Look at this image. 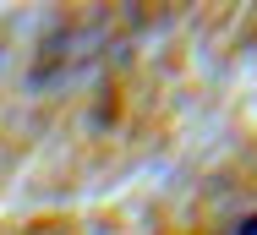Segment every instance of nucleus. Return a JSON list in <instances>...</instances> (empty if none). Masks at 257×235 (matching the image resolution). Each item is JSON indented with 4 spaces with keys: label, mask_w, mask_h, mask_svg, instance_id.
I'll return each instance as SVG.
<instances>
[{
    "label": "nucleus",
    "mask_w": 257,
    "mask_h": 235,
    "mask_svg": "<svg viewBox=\"0 0 257 235\" xmlns=\"http://www.w3.org/2000/svg\"><path fill=\"white\" fill-rule=\"evenodd\" d=\"M235 235H257V213H252V219H246V224H241Z\"/></svg>",
    "instance_id": "1"
}]
</instances>
